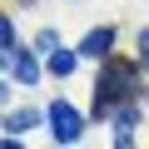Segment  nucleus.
I'll list each match as a JSON object with an SVG mask.
<instances>
[{"label": "nucleus", "mask_w": 149, "mask_h": 149, "mask_svg": "<svg viewBox=\"0 0 149 149\" xmlns=\"http://www.w3.org/2000/svg\"><path fill=\"white\" fill-rule=\"evenodd\" d=\"M129 80H134V65L109 60V65H104V74L95 80V114H109V109H114V100H124V95H129Z\"/></svg>", "instance_id": "obj_1"}, {"label": "nucleus", "mask_w": 149, "mask_h": 149, "mask_svg": "<svg viewBox=\"0 0 149 149\" xmlns=\"http://www.w3.org/2000/svg\"><path fill=\"white\" fill-rule=\"evenodd\" d=\"M50 124H55L50 134H55L60 144H74V139H80V114H74L70 104H55V109H50Z\"/></svg>", "instance_id": "obj_2"}, {"label": "nucleus", "mask_w": 149, "mask_h": 149, "mask_svg": "<svg viewBox=\"0 0 149 149\" xmlns=\"http://www.w3.org/2000/svg\"><path fill=\"white\" fill-rule=\"evenodd\" d=\"M109 45H114V30L104 25V30H90V35H85L80 55H90V60H104V55H109Z\"/></svg>", "instance_id": "obj_3"}, {"label": "nucleus", "mask_w": 149, "mask_h": 149, "mask_svg": "<svg viewBox=\"0 0 149 149\" xmlns=\"http://www.w3.org/2000/svg\"><path fill=\"white\" fill-rule=\"evenodd\" d=\"M5 65H10V74H15L20 85H35V74H40V70H35V60H30L25 50H15V55H10Z\"/></svg>", "instance_id": "obj_4"}, {"label": "nucleus", "mask_w": 149, "mask_h": 149, "mask_svg": "<svg viewBox=\"0 0 149 149\" xmlns=\"http://www.w3.org/2000/svg\"><path fill=\"white\" fill-rule=\"evenodd\" d=\"M50 70L60 74V80H65V74L74 70V55H65V50H55V55H50Z\"/></svg>", "instance_id": "obj_5"}, {"label": "nucleus", "mask_w": 149, "mask_h": 149, "mask_svg": "<svg viewBox=\"0 0 149 149\" xmlns=\"http://www.w3.org/2000/svg\"><path fill=\"white\" fill-rule=\"evenodd\" d=\"M5 124H10V129H30V124H35V109H20V114H10Z\"/></svg>", "instance_id": "obj_6"}, {"label": "nucleus", "mask_w": 149, "mask_h": 149, "mask_svg": "<svg viewBox=\"0 0 149 149\" xmlns=\"http://www.w3.org/2000/svg\"><path fill=\"white\" fill-rule=\"evenodd\" d=\"M139 55H144V65H149V30H139Z\"/></svg>", "instance_id": "obj_7"}]
</instances>
